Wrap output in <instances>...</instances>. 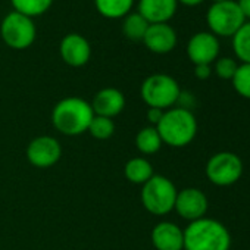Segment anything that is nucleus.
I'll use <instances>...</instances> for the list:
<instances>
[{"label": "nucleus", "instance_id": "obj_1", "mask_svg": "<svg viewBox=\"0 0 250 250\" xmlns=\"http://www.w3.org/2000/svg\"><path fill=\"white\" fill-rule=\"evenodd\" d=\"M94 118L91 104L81 97H65L59 100L52 110L53 127L63 136L75 137L88 130V125Z\"/></svg>", "mask_w": 250, "mask_h": 250}, {"label": "nucleus", "instance_id": "obj_2", "mask_svg": "<svg viewBox=\"0 0 250 250\" xmlns=\"http://www.w3.org/2000/svg\"><path fill=\"white\" fill-rule=\"evenodd\" d=\"M231 234L218 219L200 218L184 229V250H229Z\"/></svg>", "mask_w": 250, "mask_h": 250}, {"label": "nucleus", "instance_id": "obj_3", "mask_svg": "<svg viewBox=\"0 0 250 250\" xmlns=\"http://www.w3.org/2000/svg\"><path fill=\"white\" fill-rule=\"evenodd\" d=\"M162 143L171 147L188 146L197 134V119L190 109L171 107L164 112L162 119L156 125Z\"/></svg>", "mask_w": 250, "mask_h": 250}, {"label": "nucleus", "instance_id": "obj_4", "mask_svg": "<svg viewBox=\"0 0 250 250\" xmlns=\"http://www.w3.org/2000/svg\"><path fill=\"white\" fill-rule=\"evenodd\" d=\"M140 96L149 107L167 110L178 103L181 88L174 77L168 74H152L143 81Z\"/></svg>", "mask_w": 250, "mask_h": 250}, {"label": "nucleus", "instance_id": "obj_5", "mask_svg": "<svg viewBox=\"0 0 250 250\" xmlns=\"http://www.w3.org/2000/svg\"><path fill=\"white\" fill-rule=\"evenodd\" d=\"M177 193L178 190L169 178L155 174L147 183L143 184L140 197L149 213L164 216L174 210Z\"/></svg>", "mask_w": 250, "mask_h": 250}, {"label": "nucleus", "instance_id": "obj_6", "mask_svg": "<svg viewBox=\"0 0 250 250\" xmlns=\"http://www.w3.org/2000/svg\"><path fill=\"white\" fill-rule=\"evenodd\" d=\"M0 37L14 50H25L33 46L37 37V27L33 18L20 12H9L0 24Z\"/></svg>", "mask_w": 250, "mask_h": 250}, {"label": "nucleus", "instance_id": "obj_7", "mask_svg": "<svg viewBox=\"0 0 250 250\" xmlns=\"http://www.w3.org/2000/svg\"><path fill=\"white\" fill-rule=\"evenodd\" d=\"M244 22L246 18L234 0L213 3L206 12V24L216 37H232Z\"/></svg>", "mask_w": 250, "mask_h": 250}, {"label": "nucleus", "instance_id": "obj_8", "mask_svg": "<svg viewBox=\"0 0 250 250\" xmlns=\"http://www.w3.org/2000/svg\"><path fill=\"white\" fill-rule=\"evenodd\" d=\"M243 161L232 152H218L212 155L206 164L208 180L218 187L235 184L243 175Z\"/></svg>", "mask_w": 250, "mask_h": 250}, {"label": "nucleus", "instance_id": "obj_9", "mask_svg": "<svg viewBox=\"0 0 250 250\" xmlns=\"http://www.w3.org/2000/svg\"><path fill=\"white\" fill-rule=\"evenodd\" d=\"M62 156L61 143L52 136H40L30 142L27 147L28 162L36 168H50L59 162Z\"/></svg>", "mask_w": 250, "mask_h": 250}, {"label": "nucleus", "instance_id": "obj_10", "mask_svg": "<svg viewBox=\"0 0 250 250\" xmlns=\"http://www.w3.org/2000/svg\"><path fill=\"white\" fill-rule=\"evenodd\" d=\"M219 50V40L210 31L196 33L187 43V56L194 65H210L218 59Z\"/></svg>", "mask_w": 250, "mask_h": 250}, {"label": "nucleus", "instance_id": "obj_11", "mask_svg": "<svg viewBox=\"0 0 250 250\" xmlns=\"http://www.w3.org/2000/svg\"><path fill=\"white\" fill-rule=\"evenodd\" d=\"M208 208H209L208 196L200 188L187 187L177 193L174 210H177V213L181 218L190 222L206 216Z\"/></svg>", "mask_w": 250, "mask_h": 250}, {"label": "nucleus", "instance_id": "obj_12", "mask_svg": "<svg viewBox=\"0 0 250 250\" xmlns=\"http://www.w3.org/2000/svg\"><path fill=\"white\" fill-rule=\"evenodd\" d=\"M59 55L66 65L72 68H81L91 58V46L84 36L78 33H69L59 44Z\"/></svg>", "mask_w": 250, "mask_h": 250}, {"label": "nucleus", "instance_id": "obj_13", "mask_svg": "<svg viewBox=\"0 0 250 250\" xmlns=\"http://www.w3.org/2000/svg\"><path fill=\"white\" fill-rule=\"evenodd\" d=\"M177 42L178 36L169 24H150L143 39L145 46L156 55H167L172 52Z\"/></svg>", "mask_w": 250, "mask_h": 250}, {"label": "nucleus", "instance_id": "obj_14", "mask_svg": "<svg viewBox=\"0 0 250 250\" xmlns=\"http://www.w3.org/2000/svg\"><path fill=\"white\" fill-rule=\"evenodd\" d=\"M90 104H91L94 115L106 116L112 119L124 110L125 96L121 90L115 87H106V88L99 90L94 94L93 102Z\"/></svg>", "mask_w": 250, "mask_h": 250}, {"label": "nucleus", "instance_id": "obj_15", "mask_svg": "<svg viewBox=\"0 0 250 250\" xmlns=\"http://www.w3.org/2000/svg\"><path fill=\"white\" fill-rule=\"evenodd\" d=\"M177 9V0H139L137 5V12L149 24H168Z\"/></svg>", "mask_w": 250, "mask_h": 250}, {"label": "nucleus", "instance_id": "obj_16", "mask_svg": "<svg viewBox=\"0 0 250 250\" xmlns=\"http://www.w3.org/2000/svg\"><path fill=\"white\" fill-rule=\"evenodd\" d=\"M150 237L156 250H184V229L174 222H159L152 229Z\"/></svg>", "mask_w": 250, "mask_h": 250}, {"label": "nucleus", "instance_id": "obj_17", "mask_svg": "<svg viewBox=\"0 0 250 250\" xmlns=\"http://www.w3.org/2000/svg\"><path fill=\"white\" fill-rule=\"evenodd\" d=\"M124 175L133 184H145L147 183L153 175V167L152 164L145 158H133L124 167Z\"/></svg>", "mask_w": 250, "mask_h": 250}, {"label": "nucleus", "instance_id": "obj_18", "mask_svg": "<svg viewBox=\"0 0 250 250\" xmlns=\"http://www.w3.org/2000/svg\"><path fill=\"white\" fill-rule=\"evenodd\" d=\"M94 6L107 20H122L131 12L134 0H94Z\"/></svg>", "mask_w": 250, "mask_h": 250}, {"label": "nucleus", "instance_id": "obj_19", "mask_svg": "<svg viewBox=\"0 0 250 250\" xmlns=\"http://www.w3.org/2000/svg\"><path fill=\"white\" fill-rule=\"evenodd\" d=\"M122 33L130 42L139 43L143 42L145 34L149 28V22L139 14V12H130L125 18H122Z\"/></svg>", "mask_w": 250, "mask_h": 250}, {"label": "nucleus", "instance_id": "obj_20", "mask_svg": "<svg viewBox=\"0 0 250 250\" xmlns=\"http://www.w3.org/2000/svg\"><path fill=\"white\" fill-rule=\"evenodd\" d=\"M162 139L156 130V127H145L136 136V146L137 150L143 155H155L162 147Z\"/></svg>", "mask_w": 250, "mask_h": 250}, {"label": "nucleus", "instance_id": "obj_21", "mask_svg": "<svg viewBox=\"0 0 250 250\" xmlns=\"http://www.w3.org/2000/svg\"><path fill=\"white\" fill-rule=\"evenodd\" d=\"M15 12L36 18L44 15L53 5V0H11Z\"/></svg>", "mask_w": 250, "mask_h": 250}, {"label": "nucleus", "instance_id": "obj_22", "mask_svg": "<svg viewBox=\"0 0 250 250\" xmlns=\"http://www.w3.org/2000/svg\"><path fill=\"white\" fill-rule=\"evenodd\" d=\"M232 49L243 63H250V21H246L232 36Z\"/></svg>", "mask_w": 250, "mask_h": 250}, {"label": "nucleus", "instance_id": "obj_23", "mask_svg": "<svg viewBox=\"0 0 250 250\" xmlns=\"http://www.w3.org/2000/svg\"><path fill=\"white\" fill-rule=\"evenodd\" d=\"M87 133H90V136L97 140H107L115 133V122L110 118L94 115V118L88 125Z\"/></svg>", "mask_w": 250, "mask_h": 250}, {"label": "nucleus", "instance_id": "obj_24", "mask_svg": "<svg viewBox=\"0 0 250 250\" xmlns=\"http://www.w3.org/2000/svg\"><path fill=\"white\" fill-rule=\"evenodd\" d=\"M232 87L234 90L244 99L250 100V63L238 65L234 77H232Z\"/></svg>", "mask_w": 250, "mask_h": 250}, {"label": "nucleus", "instance_id": "obj_25", "mask_svg": "<svg viewBox=\"0 0 250 250\" xmlns=\"http://www.w3.org/2000/svg\"><path fill=\"white\" fill-rule=\"evenodd\" d=\"M237 68H238V65H237V62L234 59H231L228 56H224V58H218L215 61L213 71L221 80H232Z\"/></svg>", "mask_w": 250, "mask_h": 250}, {"label": "nucleus", "instance_id": "obj_26", "mask_svg": "<svg viewBox=\"0 0 250 250\" xmlns=\"http://www.w3.org/2000/svg\"><path fill=\"white\" fill-rule=\"evenodd\" d=\"M164 112H165V110L158 109V107H149V109H147L146 116H147V121L150 122L152 127H156V125L159 124V121H161L162 116H164Z\"/></svg>", "mask_w": 250, "mask_h": 250}, {"label": "nucleus", "instance_id": "obj_27", "mask_svg": "<svg viewBox=\"0 0 250 250\" xmlns=\"http://www.w3.org/2000/svg\"><path fill=\"white\" fill-rule=\"evenodd\" d=\"M194 75L197 80H208L212 75V68L210 65H194Z\"/></svg>", "mask_w": 250, "mask_h": 250}, {"label": "nucleus", "instance_id": "obj_28", "mask_svg": "<svg viewBox=\"0 0 250 250\" xmlns=\"http://www.w3.org/2000/svg\"><path fill=\"white\" fill-rule=\"evenodd\" d=\"M237 5L246 20H250V0H237Z\"/></svg>", "mask_w": 250, "mask_h": 250}, {"label": "nucleus", "instance_id": "obj_29", "mask_svg": "<svg viewBox=\"0 0 250 250\" xmlns=\"http://www.w3.org/2000/svg\"><path fill=\"white\" fill-rule=\"evenodd\" d=\"M178 3H181V5H184V6H197V5H200V3H203L205 0H177Z\"/></svg>", "mask_w": 250, "mask_h": 250}, {"label": "nucleus", "instance_id": "obj_30", "mask_svg": "<svg viewBox=\"0 0 250 250\" xmlns=\"http://www.w3.org/2000/svg\"><path fill=\"white\" fill-rule=\"evenodd\" d=\"M213 3H219V2H225V0H212Z\"/></svg>", "mask_w": 250, "mask_h": 250}]
</instances>
